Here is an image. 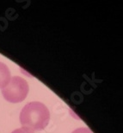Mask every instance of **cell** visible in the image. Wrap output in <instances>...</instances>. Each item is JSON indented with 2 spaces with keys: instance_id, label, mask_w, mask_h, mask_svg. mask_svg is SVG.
Instances as JSON below:
<instances>
[{
  "instance_id": "4",
  "label": "cell",
  "mask_w": 123,
  "mask_h": 133,
  "mask_svg": "<svg viewBox=\"0 0 123 133\" xmlns=\"http://www.w3.org/2000/svg\"><path fill=\"white\" fill-rule=\"evenodd\" d=\"M11 133H34V131L29 129L22 127V128H19V129H17V130H15V131H13Z\"/></svg>"
},
{
  "instance_id": "1",
  "label": "cell",
  "mask_w": 123,
  "mask_h": 133,
  "mask_svg": "<svg viewBox=\"0 0 123 133\" xmlns=\"http://www.w3.org/2000/svg\"><path fill=\"white\" fill-rule=\"evenodd\" d=\"M50 120V112L44 104L30 102L23 108L20 113V122L24 128L31 131H41L46 128Z\"/></svg>"
},
{
  "instance_id": "5",
  "label": "cell",
  "mask_w": 123,
  "mask_h": 133,
  "mask_svg": "<svg viewBox=\"0 0 123 133\" xmlns=\"http://www.w3.org/2000/svg\"><path fill=\"white\" fill-rule=\"evenodd\" d=\"M73 133H93L89 128H86V127H82V128H78L77 130H75Z\"/></svg>"
},
{
  "instance_id": "3",
  "label": "cell",
  "mask_w": 123,
  "mask_h": 133,
  "mask_svg": "<svg viewBox=\"0 0 123 133\" xmlns=\"http://www.w3.org/2000/svg\"><path fill=\"white\" fill-rule=\"evenodd\" d=\"M10 79L11 77L9 68L4 63L0 62V88H4L9 83Z\"/></svg>"
},
{
  "instance_id": "2",
  "label": "cell",
  "mask_w": 123,
  "mask_h": 133,
  "mask_svg": "<svg viewBox=\"0 0 123 133\" xmlns=\"http://www.w3.org/2000/svg\"><path fill=\"white\" fill-rule=\"evenodd\" d=\"M28 82L22 77L14 76L6 86L2 88V94L5 100L10 103H19L23 101L28 95Z\"/></svg>"
}]
</instances>
